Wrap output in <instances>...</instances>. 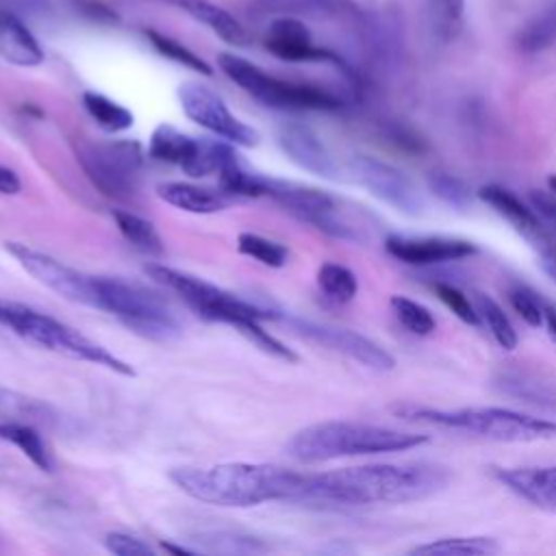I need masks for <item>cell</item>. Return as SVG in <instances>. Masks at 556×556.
Masks as SVG:
<instances>
[{"mask_svg": "<svg viewBox=\"0 0 556 556\" xmlns=\"http://www.w3.org/2000/svg\"><path fill=\"white\" fill-rule=\"evenodd\" d=\"M389 306L395 315V319L402 324L404 330H408L415 337H428L437 330V319L428 306H424L417 300H410L406 295H391Z\"/></svg>", "mask_w": 556, "mask_h": 556, "instance_id": "cell-32", "label": "cell"}, {"mask_svg": "<svg viewBox=\"0 0 556 556\" xmlns=\"http://www.w3.org/2000/svg\"><path fill=\"white\" fill-rule=\"evenodd\" d=\"M287 324L293 328L295 334H300L321 348L339 352L369 369L391 371L395 367V356L389 350H384L380 343H376L374 339H369L356 330L319 324V321H311V319H302V317H287Z\"/></svg>", "mask_w": 556, "mask_h": 556, "instance_id": "cell-14", "label": "cell"}, {"mask_svg": "<svg viewBox=\"0 0 556 556\" xmlns=\"http://www.w3.org/2000/svg\"><path fill=\"white\" fill-rule=\"evenodd\" d=\"M178 102L191 122L213 132L215 137L243 148H252L258 143V132L250 124L241 122L226 106V102L206 85L193 80L182 83L178 87Z\"/></svg>", "mask_w": 556, "mask_h": 556, "instance_id": "cell-12", "label": "cell"}, {"mask_svg": "<svg viewBox=\"0 0 556 556\" xmlns=\"http://www.w3.org/2000/svg\"><path fill=\"white\" fill-rule=\"evenodd\" d=\"M502 545L493 536L471 534V536H439L419 545H413L408 554L424 556H489L497 554Z\"/></svg>", "mask_w": 556, "mask_h": 556, "instance_id": "cell-26", "label": "cell"}, {"mask_svg": "<svg viewBox=\"0 0 556 556\" xmlns=\"http://www.w3.org/2000/svg\"><path fill=\"white\" fill-rule=\"evenodd\" d=\"M156 193L163 202L195 215H211L224 211L232 200V195L224 189L215 191L193 182H161L156 187Z\"/></svg>", "mask_w": 556, "mask_h": 556, "instance_id": "cell-22", "label": "cell"}, {"mask_svg": "<svg viewBox=\"0 0 556 556\" xmlns=\"http://www.w3.org/2000/svg\"><path fill=\"white\" fill-rule=\"evenodd\" d=\"M163 549L165 552H172V554H185V556H193L195 549H189V547H182V545H174V543H163Z\"/></svg>", "mask_w": 556, "mask_h": 556, "instance_id": "cell-46", "label": "cell"}, {"mask_svg": "<svg viewBox=\"0 0 556 556\" xmlns=\"http://www.w3.org/2000/svg\"><path fill=\"white\" fill-rule=\"evenodd\" d=\"M237 250L267 267H282L289 258V250L282 243L256 232H241L237 237Z\"/></svg>", "mask_w": 556, "mask_h": 556, "instance_id": "cell-34", "label": "cell"}, {"mask_svg": "<svg viewBox=\"0 0 556 556\" xmlns=\"http://www.w3.org/2000/svg\"><path fill=\"white\" fill-rule=\"evenodd\" d=\"M432 291L463 324L480 326V315H478L473 300L465 291H460L456 285L437 280V282H432Z\"/></svg>", "mask_w": 556, "mask_h": 556, "instance_id": "cell-38", "label": "cell"}, {"mask_svg": "<svg viewBox=\"0 0 556 556\" xmlns=\"http://www.w3.org/2000/svg\"><path fill=\"white\" fill-rule=\"evenodd\" d=\"M278 146L298 167L321 178H339V163L334 161L326 143L317 137V132L308 126L298 122L282 124L278 128Z\"/></svg>", "mask_w": 556, "mask_h": 556, "instance_id": "cell-18", "label": "cell"}, {"mask_svg": "<svg viewBox=\"0 0 556 556\" xmlns=\"http://www.w3.org/2000/svg\"><path fill=\"white\" fill-rule=\"evenodd\" d=\"M515 48L521 54H539L556 46V4L545 7L526 20L515 33Z\"/></svg>", "mask_w": 556, "mask_h": 556, "instance_id": "cell-27", "label": "cell"}, {"mask_svg": "<svg viewBox=\"0 0 556 556\" xmlns=\"http://www.w3.org/2000/svg\"><path fill=\"white\" fill-rule=\"evenodd\" d=\"M167 2L178 7L180 11H185L187 15H191L195 22L211 28L222 41H226L235 48H245L252 43V35L248 33V28L235 15H230L226 9H222L208 0H167Z\"/></svg>", "mask_w": 556, "mask_h": 556, "instance_id": "cell-21", "label": "cell"}, {"mask_svg": "<svg viewBox=\"0 0 556 556\" xmlns=\"http://www.w3.org/2000/svg\"><path fill=\"white\" fill-rule=\"evenodd\" d=\"M317 287L330 302L348 304L358 293V278L350 267L328 261L317 269Z\"/></svg>", "mask_w": 556, "mask_h": 556, "instance_id": "cell-31", "label": "cell"}, {"mask_svg": "<svg viewBox=\"0 0 556 556\" xmlns=\"http://www.w3.org/2000/svg\"><path fill=\"white\" fill-rule=\"evenodd\" d=\"M395 417L413 424H426L447 430L471 432L500 443H536L556 439V421L534 417L504 406H463L434 408L413 402H402L391 408Z\"/></svg>", "mask_w": 556, "mask_h": 556, "instance_id": "cell-4", "label": "cell"}, {"mask_svg": "<svg viewBox=\"0 0 556 556\" xmlns=\"http://www.w3.org/2000/svg\"><path fill=\"white\" fill-rule=\"evenodd\" d=\"M430 20L441 41H454L465 26V0H428Z\"/></svg>", "mask_w": 556, "mask_h": 556, "instance_id": "cell-33", "label": "cell"}, {"mask_svg": "<svg viewBox=\"0 0 556 556\" xmlns=\"http://www.w3.org/2000/svg\"><path fill=\"white\" fill-rule=\"evenodd\" d=\"M508 300L515 313L532 328L545 324V302L526 285H513L508 289Z\"/></svg>", "mask_w": 556, "mask_h": 556, "instance_id": "cell-39", "label": "cell"}, {"mask_svg": "<svg viewBox=\"0 0 556 556\" xmlns=\"http://www.w3.org/2000/svg\"><path fill=\"white\" fill-rule=\"evenodd\" d=\"M539 265L556 282V245L545 248V250L539 252Z\"/></svg>", "mask_w": 556, "mask_h": 556, "instance_id": "cell-44", "label": "cell"}, {"mask_svg": "<svg viewBox=\"0 0 556 556\" xmlns=\"http://www.w3.org/2000/svg\"><path fill=\"white\" fill-rule=\"evenodd\" d=\"M350 174L361 187H365L374 198L389 204L391 208L408 217L424 213V198L417 185L402 169L380 159L358 154L350 161Z\"/></svg>", "mask_w": 556, "mask_h": 556, "instance_id": "cell-13", "label": "cell"}, {"mask_svg": "<svg viewBox=\"0 0 556 556\" xmlns=\"http://www.w3.org/2000/svg\"><path fill=\"white\" fill-rule=\"evenodd\" d=\"M0 56L17 67L43 63V48L37 37L11 11L0 9Z\"/></svg>", "mask_w": 556, "mask_h": 556, "instance_id": "cell-20", "label": "cell"}, {"mask_svg": "<svg viewBox=\"0 0 556 556\" xmlns=\"http://www.w3.org/2000/svg\"><path fill=\"white\" fill-rule=\"evenodd\" d=\"M428 191L439 198L443 204L452 208H467L471 202V189L469 185L447 172H430L426 178Z\"/></svg>", "mask_w": 556, "mask_h": 556, "instance_id": "cell-36", "label": "cell"}, {"mask_svg": "<svg viewBox=\"0 0 556 556\" xmlns=\"http://www.w3.org/2000/svg\"><path fill=\"white\" fill-rule=\"evenodd\" d=\"M450 471L434 463H369L298 473L291 502L326 506L410 504L441 493Z\"/></svg>", "mask_w": 556, "mask_h": 556, "instance_id": "cell-1", "label": "cell"}, {"mask_svg": "<svg viewBox=\"0 0 556 556\" xmlns=\"http://www.w3.org/2000/svg\"><path fill=\"white\" fill-rule=\"evenodd\" d=\"M384 250L395 261L406 265H439V263H454L469 258L478 252L476 243L469 239L458 237H441V235H426V237H408V235H389L384 239Z\"/></svg>", "mask_w": 556, "mask_h": 556, "instance_id": "cell-15", "label": "cell"}, {"mask_svg": "<svg viewBox=\"0 0 556 556\" xmlns=\"http://www.w3.org/2000/svg\"><path fill=\"white\" fill-rule=\"evenodd\" d=\"M545 326L549 337L556 341V304L554 302H545Z\"/></svg>", "mask_w": 556, "mask_h": 556, "instance_id": "cell-45", "label": "cell"}, {"mask_svg": "<svg viewBox=\"0 0 556 556\" xmlns=\"http://www.w3.org/2000/svg\"><path fill=\"white\" fill-rule=\"evenodd\" d=\"M146 37L150 39V43L156 48L159 54H163L165 59L178 63V65H185L202 76H211L213 74V67L202 59L198 56L193 50H189L187 46H182L180 41L163 35V33H156V30H146Z\"/></svg>", "mask_w": 556, "mask_h": 556, "instance_id": "cell-35", "label": "cell"}, {"mask_svg": "<svg viewBox=\"0 0 556 556\" xmlns=\"http://www.w3.org/2000/svg\"><path fill=\"white\" fill-rule=\"evenodd\" d=\"M547 187H549V191H554V193H556V174L547 178Z\"/></svg>", "mask_w": 556, "mask_h": 556, "instance_id": "cell-47", "label": "cell"}, {"mask_svg": "<svg viewBox=\"0 0 556 556\" xmlns=\"http://www.w3.org/2000/svg\"><path fill=\"white\" fill-rule=\"evenodd\" d=\"M96 308L106 311L130 332L167 343L182 334V326L165 298L122 278L96 276Z\"/></svg>", "mask_w": 556, "mask_h": 556, "instance_id": "cell-6", "label": "cell"}, {"mask_svg": "<svg viewBox=\"0 0 556 556\" xmlns=\"http://www.w3.org/2000/svg\"><path fill=\"white\" fill-rule=\"evenodd\" d=\"M491 476L521 500L556 515V465L493 467Z\"/></svg>", "mask_w": 556, "mask_h": 556, "instance_id": "cell-19", "label": "cell"}, {"mask_svg": "<svg viewBox=\"0 0 556 556\" xmlns=\"http://www.w3.org/2000/svg\"><path fill=\"white\" fill-rule=\"evenodd\" d=\"M217 65L235 85H239L248 96H252L265 106L291 109V111L343 109V100L332 91L317 85H308V83H291V80L276 78L239 54L222 52L217 56Z\"/></svg>", "mask_w": 556, "mask_h": 556, "instance_id": "cell-7", "label": "cell"}, {"mask_svg": "<svg viewBox=\"0 0 556 556\" xmlns=\"http://www.w3.org/2000/svg\"><path fill=\"white\" fill-rule=\"evenodd\" d=\"M530 206L534 208V213L543 219V224H547L549 228L556 230V193L552 191H530L528 195Z\"/></svg>", "mask_w": 556, "mask_h": 556, "instance_id": "cell-42", "label": "cell"}, {"mask_svg": "<svg viewBox=\"0 0 556 556\" xmlns=\"http://www.w3.org/2000/svg\"><path fill=\"white\" fill-rule=\"evenodd\" d=\"M471 300L478 308L480 315V324H484L491 332V337L497 341V345L502 350H515L519 343L517 330L513 326V321L508 319V315L504 313V308L497 304V300H493L491 295L482 293V291H473Z\"/></svg>", "mask_w": 556, "mask_h": 556, "instance_id": "cell-29", "label": "cell"}, {"mask_svg": "<svg viewBox=\"0 0 556 556\" xmlns=\"http://www.w3.org/2000/svg\"><path fill=\"white\" fill-rule=\"evenodd\" d=\"M146 274L163 285L165 289L174 291L195 315L208 321L226 324L237 328L245 319H276L278 315L274 311H267L258 304H252L204 278L191 276L187 271L161 265V263H148Z\"/></svg>", "mask_w": 556, "mask_h": 556, "instance_id": "cell-8", "label": "cell"}, {"mask_svg": "<svg viewBox=\"0 0 556 556\" xmlns=\"http://www.w3.org/2000/svg\"><path fill=\"white\" fill-rule=\"evenodd\" d=\"M104 547L115 556H152L154 549L139 536L126 532H109L104 536Z\"/></svg>", "mask_w": 556, "mask_h": 556, "instance_id": "cell-41", "label": "cell"}, {"mask_svg": "<svg viewBox=\"0 0 556 556\" xmlns=\"http://www.w3.org/2000/svg\"><path fill=\"white\" fill-rule=\"evenodd\" d=\"M0 441L15 445L37 469L52 471L54 460L43 443L41 434L28 424L20 419H0Z\"/></svg>", "mask_w": 556, "mask_h": 556, "instance_id": "cell-25", "label": "cell"}, {"mask_svg": "<svg viewBox=\"0 0 556 556\" xmlns=\"http://www.w3.org/2000/svg\"><path fill=\"white\" fill-rule=\"evenodd\" d=\"M428 441L430 437L419 432H404L365 421L330 419L293 432L285 445V452L298 463L317 465L350 456L408 452Z\"/></svg>", "mask_w": 556, "mask_h": 556, "instance_id": "cell-3", "label": "cell"}, {"mask_svg": "<svg viewBox=\"0 0 556 556\" xmlns=\"http://www.w3.org/2000/svg\"><path fill=\"white\" fill-rule=\"evenodd\" d=\"M263 195L271 198L287 213H291L300 222L311 224L313 228H317L328 237L343 239V241L361 239L358 226L345 219L341 211V202L324 189L308 187L293 180L263 176Z\"/></svg>", "mask_w": 556, "mask_h": 556, "instance_id": "cell-9", "label": "cell"}, {"mask_svg": "<svg viewBox=\"0 0 556 556\" xmlns=\"http://www.w3.org/2000/svg\"><path fill=\"white\" fill-rule=\"evenodd\" d=\"M502 389L510 395H517V397H523V400H530V402H536V404L556 406V395L552 391L541 389L539 382H532V380H526V378H519V376L502 378Z\"/></svg>", "mask_w": 556, "mask_h": 556, "instance_id": "cell-40", "label": "cell"}, {"mask_svg": "<svg viewBox=\"0 0 556 556\" xmlns=\"http://www.w3.org/2000/svg\"><path fill=\"white\" fill-rule=\"evenodd\" d=\"M0 417L2 419H20V421H41L50 417V408L35 397L17 393L4 384H0Z\"/></svg>", "mask_w": 556, "mask_h": 556, "instance_id": "cell-37", "label": "cell"}, {"mask_svg": "<svg viewBox=\"0 0 556 556\" xmlns=\"http://www.w3.org/2000/svg\"><path fill=\"white\" fill-rule=\"evenodd\" d=\"M169 480L189 497L230 508L263 502H291L298 471L263 463H219L211 467H176Z\"/></svg>", "mask_w": 556, "mask_h": 556, "instance_id": "cell-2", "label": "cell"}, {"mask_svg": "<svg viewBox=\"0 0 556 556\" xmlns=\"http://www.w3.org/2000/svg\"><path fill=\"white\" fill-rule=\"evenodd\" d=\"M78 161L104 195L128 198L137 187L143 152L137 141L85 143L78 148Z\"/></svg>", "mask_w": 556, "mask_h": 556, "instance_id": "cell-10", "label": "cell"}, {"mask_svg": "<svg viewBox=\"0 0 556 556\" xmlns=\"http://www.w3.org/2000/svg\"><path fill=\"white\" fill-rule=\"evenodd\" d=\"M476 195L484 204H489L500 217H504L528 243L539 248V252L556 245L547 224H543V219L534 213V208L530 204H523L510 189L502 185H482L476 191Z\"/></svg>", "mask_w": 556, "mask_h": 556, "instance_id": "cell-17", "label": "cell"}, {"mask_svg": "<svg viewBox=\"0 0 556 556\" xmlns=\"http://www.w3.org/2000/svg\"><path fill=\"white\" fill-rule=\"evenodd\" d=\"M113 219H115V226L122 232V237L132 248H137L143 254H150V256L163 254V250H165L163 239L148 219H143L141 215H137L132 211H124V208H115Z\"/></svg>", "mask_w": 556, "mask_h": 556, "instance_id": "cell-28", "label": "cell"}, {"mask_svg": "<svg viewBox=\"0 0 556 556\" xmlns=\"http://www.w3.org/2000/svg\"><path fill=\"white\" fill-rule=\"evenodd\" d=\"M265 48L276 59H282L289 63H321V61H326V63L343 65V61L334 52H330L313 41L308 26L302 20H298L295 15H282L269 24L267 35H265Z\"/></svg>", "mask_w": 556, "mask_h": 556, "instance_id": "cell-16", "label": "cell"}, {"mask_svg": "<svg viewBox=\"0 0 556 556\" xmlns=\"http://www.w3.org/2000/svg\"><path fill=\"white\" fill-rule=\"evenodd\" d=\"M258 13H285L332 20H361L363 13L354 0H254Z\"/></svg>", "mask_w": 556, "mask_h": 556, "instance_id": "cell-23", "label": "cell"}, {"mask_svg": "<svg viewBox=\"0 0 556 556\" xmlns=\"http://www.w3.org/2000/svg\"><path fill=\"white\" fill-rule=\"evenodd\" d=\"M4 250L17 261V265L26 274H30L37 282H41L56 295L74 304L96 308V276H87L65 265L63 261L20 241H7Z\"/></svg>", "mask_w": 556, "mask_h": 556, "instance_id": "cell-11", "label": "cell"}, {"mask_svg": "<svg viewBox=\"0 0 556 556\" xmlns=\"http://www.w3.org/2000/svg\"><path fill=\"white\" fill-rule=\"evenodd\" d=\"M198 148H200L198 137L185 135L169 124H161L152 130V137L148 143V154L154 161L178 165L180 169H185L189 165V161L195 156Z\"/></svg>", "mask_w": 556, "mask_h": 556, "instance_id": "cell-24", "label": "cell"}, {"mask_svg": "<svg viewBox=\"0 0 556 556\" xmlns=\"http://www.w3.org/2000/svg\"><path fill=\"white\" fill-rule=\"evenodd\" d=\"M20 189H22V182H20L17 174L13 169L0 165V193L15 195Z\"/></svg>", "mask_w": 556, "mask_h": 556, "instance_id": "cell-43", "label": "cell"}, {"mask_svg": "<svg viewBox=\"0 0 556 556\" xmlns=\"http://www.w3.org/2000/svg\"><path fill=\"white\" fill-rule=\"evenodd\" d=\"M83 106L89 113V117L106 132H122L135 124L132 113L126 106H122L119 102L106 98L104 93L85 91Z\"/></svg>", "mask_w": 556, "mask_h": 556, "instance_id": "cell-30", "label": "cell"}, {"mask_svg": "<svg viewBox=\"0 0 556 556\" xmlns=\"http://www.w3.org/2000/svg\"><path fill=\"white\" fill-rule=\"evenodd\" d=\"M0 326L9 328L20 339L41 350H48L74 361L100 365L119 376H135L132 365H128L124 358L115 356L104 345L85 337L80 330L67 326L65 321L48 313H41L28 304L0 298Z\"/></svg>", "mask_w": 556, "mask_h": 556, "instance_id": "cell-5", "label": "cell"}]
</instances>
